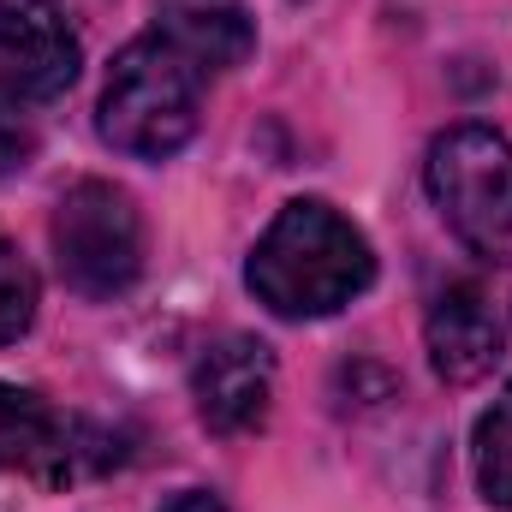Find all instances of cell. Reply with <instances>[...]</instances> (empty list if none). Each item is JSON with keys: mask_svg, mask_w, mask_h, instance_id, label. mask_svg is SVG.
Returning a JSON list of instances; mask_svg holds the SVG:
<instances>
[{"mask_svg": "<svg viewBox=\"0 0 512 512\" xmlns=\"http://www.w3.org/2000/svg\"><path fill=\"white\" fill-rule=\"evenodd\" d=\"M245 280H251V292L274 316L316 322V316L346 310L376 280V251L334 203L298 197L256 239Z\"/></svg>", "mask_w": 512, "mask_h": 512, "instance_id": "cell-1", "label": "cell"}, {"mask_svg": "<svg viewBox=\"0 0 512 512\" xmlns=\"http://www.w3.org/2000/svg\"><path fill=\"white\" fill-rule=\"evenodd\" d=\"M203 66L155 24L137 42L120 48L102 102H96V131L137 161H167L197 137L203 114Z\"/></svg>", "mask_w": 512, "mask_h": 512, "instance_id": "cell-2", "label": "cell"}, {"mask_svg": "<svg viewBox=\"0 0 512 512\" xmlns=\"http://www.w3.org/2000/svg\"><path fill=\"white\" fill-rule=\"evenodd\" d=\"M429 197L471 256L512 268V143L495 126H447L429 143Z\"/></svg>", "mask_w": 512, "mask_h": 512, "instance_id": "cell-3", "label": "cell"}, {"mask_svg": "<svg viewBox=\"0 0 512 512\" xmlns=\"http://www.w3.org/2000/svg\"><path fill=\"white\" fill-rule=\"evenodd\" d=\"M54 262L78 298H120L143 274L137 203L108 179H78L54 209Z\"/></svg>", "mask_w": 512, "mask_h": 512, "instance_id": "cell-4", "label": "cell"}, {"mask_svg": "<svg viewBox=\"0 0 512 512\" xmlns=\"http://www.w3.org/2000/svg\"><path fill=\"white\" fill-rule=\"evenodd\" d=\"M84 66L78 30L60 0H0V96L36 108L72 90Z\"/></svg>", "mask_w": 512, "mask_h": 512, "instance_id": "cell-5", "label": "cell"}, {"mask_svg": "<svg viewBox=\"0 0 512 512\" xmlns=\"http://www.w3.org/2000/svg\"><path fill=\"white\" fill-rule=\"evenodd\" d=\"M191 399L215 435L262 429L268 405H274V352L251 334H227V340L203 346V358L191 370Z\"/></svg>", "mask_w": 512, "mask_h": 512, "instance_id": "cell-6", "label": "cell"}, {"mask_svg": "<svg viewBox=\"0 0 512 512\" xmlns=\"http://www.w3.org/2000/svg\"><path fill=\"white\" fill-rule=\"evenodd\" d=\"M423 340H429L435 376L453 382V387L483 382V376L501 364V346H507L495 304H489L483 286H471V280H453V286L435 292L429 322H423Z\"/></svg>", "mask_w": 512, "mask_h": 512, "instance_id": "cell-7", "label": "cell"}, {"mask_svg": "<svg viewBox=\"0 0 512 512\" xmlns=\"http://www.w3.org/2000/svg\"><path fill=\"white\" fill-rule=\"evenodd\" d=\"M161 30L215 78V72H233L245 54L256 48V30L239 6H179V12H161Z\"/></svg>", "mask_w": 512, "mask_h": 512, "instance_id": "cell-8", "label": "cell"}, {"mask_svg": "<svg viewBox=\"0 0 512 512\" xmlns=\"http://www.w3.org/2000/svg\"><path fill=\"white\" fill-rule=\"evenodd\" d=\"M471 471H477L483 501L512 512V382L501 387V399L477 417V435H471Z\"/></svg>", "mask_w": 512, "mask_h": 512, "instance_id": "cell-9", "label": "cell"}, {"mask_svg": "<svg viewBox=\"0 0 512 512\" xmlns=\"http://www.w3.org/2000/svg\"><path fill=\"white\" fill-rule=\"evenodd\" d=\"M54 411L30 393V387L0 382V471L6 465H36L42 447L54 441Z\"/></svg>", "mask_w": 512, "mask_h": 512, "instance_id": "cell-10", "label": "cell"}, {"mask_svg": "<svg viewBox=\"0 0 512 512\" xmlns=\"http://www.w3.org/2000/svg\"><path fill=\"white\" fill-rule=\"evenodd\" d=\"M36 322V268L12 239H0V346L24 340Z\"/></svg>", "mask_w": 512, "mask_h": 512, "instance_id": "cell-11", "label": "cell"}, {"mask_svg": "<svg viewBox=\"0 0 512 512\" xmlns=\"http://www.w3.org/2000/svg\"><path fill=\"white\" fill-rule=\"evenodd\" d=\"M30 155H36V126H30V108H24V102H12V96H0V173L24 167Z\"/></svg>", "mask_w": 512, "mask_h": 512, "instance_id": "cell-12", "label": "cell"}, {"mask_svg": "<svg viewBox=\"0 0 512 512\" xmlns=\"http://www.w3.org/2000/svg\"><path fill=\"white\" fill-rule=\"evenodd\" d=\"M161 512H227L215 495H179V501H167Z\"/></svg>", "mask_w": 512, "mask_h": 512, "instance_id": "cell-13", "label": "cell"}]
</instances>
